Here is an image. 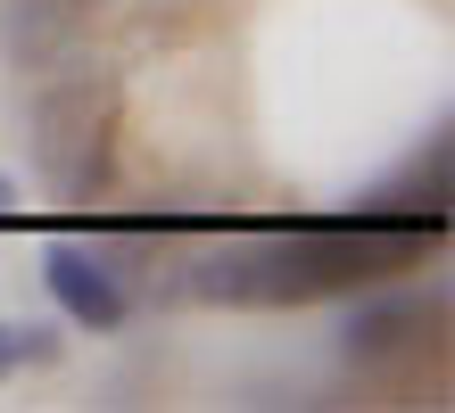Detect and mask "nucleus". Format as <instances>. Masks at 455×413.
Here are the masks:
<instances>
[{
	"instance_id": "f257e3e1",
	"label": "nucleus",
	"mask_w": 455,
	"mask_h": 413,
	"mask_svg": "<svg viewBox=\"0 0 455 413\" xmlns=\"http://www.w3.org/2000/svg\"><path fill=\"white\" fill-rule=\"evenodd\" d=\"M447 232L422 224H356V215H290L232 248L182 257V298L199 306H315V298H356L372 282H397L422 257H439Z\"/></svg>"
},
{
	"instance_id": "f03ea898",
	"label": "nucleus",
	"mask_w": 455,
	"mask_h": 413,
	"mask_svg": "<svg viewBox=\"0 0 455 413\" xmlns=\"http://www.w3.org/2000/svg\"><path fill=\"white\" fill-rule=\"evenodd\" d=\"M25 157L34 182L75 215L116 190V83L100 59L25 83Z\"/></svg>"
},
{
	"instance_id": "6e6552de",
	"label": "nucleus",
	"mask_w": 455,
	"mask_h": 413,
	"mask_svg": "<svg viewBox=\"0 0 455 413\" xmlns=\"http://www.w3.org/2000/svg\"><path fill=\"white\" fill-rule=\"evenodd\" d=\"M9 215H25V182L9 174V165H0V224H9Z\"/></svg>"
},
{
	"instance_id": "0eeeda50",
	"label": "nucleus",
	"mask_w": 455,
	"mask_h": 413,
	"mask_svg": "<svg viewBox=\"0 0 455 413\" xmlns=\"http://www.w3.org/2000/svg\"><path fill=\"white\" fill-rule=\"evenodd\" d=\"M59 355H67V330H59V322H17V314H0V380L50 372Z\"/></svg>"
},
{
	"instance_id": "20e7f679",
	"label": "nucleus",
	"mask_w": 455,
	"mask_h": 413,
	"mask_svg": "<svg viewBox=\"0 0 455 413\" xmlns=\"http://www.w3.org/2000/svg\"><path fill=\"white\" fill-rule=\"evenodd\" d=\"M108 0H0V67L17 83L59 75V67H92V34Z\"/></svg>"
},
{
	"instance_id": "7ed1b4c3",
	"label": "nucleus",
	"mask_w": 455,
	"mask_h": 413,
	"mask_svg": "<svg viewBox=\"0 0 455 413\" xmlns=\"http://www.w3.org/2000/svg\"><path fill=\"white\" fill-rule=\"evenodd\" d=\"M447 322V290H397V282H372L356 290V306L339 314V364L347 372H389V364H414L422 347L439 339Z\"/></svg>"
},
{
	"instance_id": "39448f33",
	"label": "nucleus",
	"mask_w": 455,
	"mask_h": 413,
	"mask_svg": "<svg viewBox=\"0 0 455 413\" xmlns=\"http://www.w3.org/2000/svg\"><path fill=\"white\" fill-rule=\"evenodd\" d=\"M42 290H50V306H59V322L67 330H92V339H124L132 314H141V298L100 265V248L84 232H67V240L42 248Z\"/></svg>"
},
{
	"instance_id": "423d86ee",
	"label": "nucleus",
	"mask_w": 455,
	"mask_h": 413,
	"mask_svg": "<svg viewBox=\"0 0 455 413\" xmlns=\"http://www.w3.org/2000/svg\"><path fill=\"white\" fill-rule=\"evenodd\" d=\"M447 199H455V141L447 124H431V149H414L406 174L372 182L356 207V224H422V232H447Z\"/></svg>"
}]
</instances>
